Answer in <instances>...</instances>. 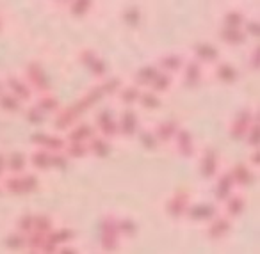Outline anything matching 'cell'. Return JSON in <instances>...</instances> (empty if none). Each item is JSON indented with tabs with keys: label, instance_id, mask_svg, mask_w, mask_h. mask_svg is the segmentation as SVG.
Here are the masks:
<instances>
[{
	"label": "cell",
	"instance_id": "58",
	"mask_svg": "<svg viewBox=\"0 0 260 254\" xmlns=\"http://www.w3.org/2000/svg\"><path fill=\"white\" fill-rule=\"evenodd\" d=\"M4 29H6V20H4V16H2V13H0V34L4 32Z\"/></svg>",
	"mask_w": 260,
	"mask_h": 254
},
{
	"label": "cell",
	"instance_id": "25",
	"mask_svg": "<svg viewBox=\"0 0 260 254\" xmlns=\"http://www.w3.org/2000/svg\"><path fill=\"white\" fill-rule=\"evenodd\" d=\"M157 73H159V68H157L155 64H143L136 69L132 84L138 86L139 89H148V87L152 86L153 79L157 77Z\"/></svg>",
	"mask_w": 260,
	"mask_h": 254
},
{
	"label": "cell",
	"instance_id": "14",
	"mask_svg": "<svg viewBox=\"0 0 260 254\" xmlns=\"http://www.w3.org/2000/svg\"><path fill=\"white\" fill-rule=\"evenodd\" d=\"M205 69L200 62H196L194 59H185V64L182 68V84L187 89H196L203 84L205 79Z\"/></svg>",
	"mask_w": 260,
	"mask_h": 254
},
{
	"label": "cell",
	"instance_id": "18",
	"mask_svg": "<svg viewBox=\"0 0 260 254\" xmlns=\"http://www.w3.org/2000/svg\"><path fill=\"white\" fill-rule=\"evenodd\" d=\"M153 64L159 68V71L173 77L175 73L182 71V68L185 64V57L182 54H178V52H166V54H160Z\"/></svg>",
	"mask_w": 260,
	"mask_h": 254
},
{
	"label": "cell",
	"instance_id": "50",
	"mask_svg": "<svg viewBox=\"0 0 260 254\" xmlns=\"http://www.w3.org/2000/svg\"><path fill=\"white\" fill-rule=\"evenodd\" d=\"M242 32L248 40H256L260 38V22L256 18H248L242 25Z\"/></svg>",
	"mask_w": 260,
	"mask_h": 254
},
{
	"label": "cell",
	"instance_id": "60",
	"mask_svg": "<svg viewBox=\"0 0 260 254\" xmlns=\"http://www.w3.org/2000/svg\"><path fill=\"white\" fill-rule=\"evenodd\" d=\"M27 254H40V252H34V250H27Z\"/></svg>",
	"mask_w": 260,
	"mask_h": 254
},
{
	"label": "cell",
	"instance_id": "46",
	"mask_svg": "<svg viewBox=\"0 0 260 254\" xmlns=\"http://www.w3.org/2000/svg\"><path fill=\"white\" fill-rule=\"evenodd\" d=\"M98 57H100V54H98V52L94 50V48H89V47L80 48V50L77 52V59H79V62L86 69H89L91 66H93L94 62L98 61Z\"/></svg>",
	"mask_w": 260,
	"mask_h": 254
},
{
	"label": "cell",
	"instance_id": "16",
	"mask_svg": "<svg viewBox=\"0 0 260 254\" xmlns=\"http://www.w3.org/2000/svg\"><path fill=\"white\" fill-rule=\"evenodd\" d=\"M210 69H212L214 79L219 84H223V86H234V84H237L239 79H241V71H239L237 66L228 61H223V59H221L217 64H214Z\"/></svg>",
	"mask_w": 260,
	"mask_h": 254
},
{
	"label": "cell",
	"instance_id": "40",
	"mask_svg": "<svg viewBox=\"0 0 260 254\" xmlns=\"http://www.w3.org/2000/svg\"><path fill=\"white\" fill-rule=\"evenodd\" d=\"M116 224H118V233H119V236H121V240L134 238L139 231L138 222H136L132 217H118V222H116Z\"/></svg>",
	"mask_w": 260,
	"mask_h": 254
},
{
	"label": "cell",
	"instance_id": "4",
	"mask_svg": "<svg viewBox=\"0 0 260 254\" xmlns=\"http://www.w3.org/2000/svg\"><path fill=\"white\" fill-rule=\"evenodd\" d=\"M255 121H258V119H256V114L251 107L239 108L234 114V118L230 119V123H228L226 132H228V135H230V139L244 140L246 133H248V130L251 128V125Z\"/></svg>",
	"mask_w": 260,
	"mask_h": 254
},
{
	"label": "cell",
	"instance_id": "24",
	"mask_svg": "<svg viewBox=\"0 0 260 254\" xmlns=\"http://www.w3.org/2000/svg\"><path fill=\"white\" fill-rule=\"evenodd\" d=\"M29 167V158L23 151H11L6 155V172L13 176H20L27 172Z\"/></svg>",
	"mask_w": 260,
	"mask_h": 254
},
{
	"label": "cell",
	"instance_id": "38",
	"mask_svg": "<svg viewBox=\"0 0 260 254\" xmlns=\"http://www.w3.org/2000/svg\"><path fill=\"white\" fill-rule=\"evenodd\" d=\"M0 187H2V192L11 194V196H25L22 178H20V176L6 174L4 178L0 179Z\"/></svg>",
	"mask_w": 260,
	"mask_h": 254
},
{
	"label": "cell",
	"instance_id": "17",
	"mask_svg": "<svg viewBox=\"0 0 260 254\" xmlns=\"http://www.w3.org/2000/svg\"><path fill=\"white\" fill-rule=\"evenodd\" d=\"M212 192H214L216 201H219V203H224L232 194L237 192V189H235V185H234V179H232L228 169H223V171L214 178Z\"/></svg>",
	"mask_w": 260,
	"mask_h": 254
},
{
	"label": "cell",
	"instance_id": "53",
	"mask_svg": "<svg viewBox=\"0 0 260 254\" xmlns=\"http://www.w3.org/2000/svg\"><path fill=\"white\" fill-rule=\"evenodd\" d=\"M244 142L248 144L251 150H258L260 146V139H258V121H255L251 125V128L248 130V133H246L244 137Z\"/></svg>",
	"mask_w": 260,
	"mask_h": 254
},
{
	"label": "cell",
	"instance_id": "6",
	"mask_svg": "<svg viewBox=\"0 0 260 254\" xmlns=\"http://www.w3.org/2000/svg\"><path fill=\"white\" fill-rule=\"evenodd\" d=\"M191 54L196 62L203 66V68H212L214 64L221 61V50L217 45L210 43V41H196L191 47Z\"/></svg>",
	"mask_w": 260,
	"mask_h": 254
},
{
	"label": "cell",
	"instance_id": "39",
	"mask_svg": "<svg viewBox=\"0 0 260 254\" xmlns=\"http://www.w3.org/2000/svg\"><path fill=\"white\" fill-rule=\"evenodd\" d=\"M138 140H139V144H141L143 150H146V151H157L160 146L155 133H153L152 126H143V128H139Z\"/></svg>",
	"mask_w": 260,
	"mask_h": 254
},
{
	"label": "cell",
	"instance_id": "12",
	"mask_svg": "<svg viewBox=\"0 0 260 254\" xmlns=\"http://www.w3.org/2000/svg\"><path fill=\"white\" fill-rule=\"evenodd\" d=\"M216 215H219V210L214 203H191L184 219L194 224H209Z\"/></svg>",
	"mask_w": 260,
	"mask_h": 254
},
{
	"label": "cell",
	"instance_id": "41",
	"mask_svg": "<svg viewBox=\"0 0 260 254\" xmlns=\"http://www.w3.org/2000/svg\"><path fill=\"white\" fill-rule=\"evenodd\" d=\"M171 86H173V77L171 75H168V73H162V71H159L157 73V77L153 79V82H152V86L148 87L152 93H155V94H166L168 91L171 89Z\"/></svg>",
	"mask_w": 260,
	"mask_h": 254
},
{
	"label": "cell",
	"instance_id": "1",
	"mask_svg": "<svg viewBox=\"0 0 260 254\" xmlns=\"http://www.w3.org/2000/svg\"><path fill=\"white\" fill-rule=\"evenodd\" d=\"M118 217L114 213H105L98 222V245L104 254H114L121 249V236L118 233Z\"/></svg>",
	"mask_w": 260,
	"mask_h": 254
},
{
	"label": "cell",
	"instance_id": "28",
	"mask_svg": "<svg viewBox=\"0 0 260 254\" xmlns=\"http://www.w3.org/2000/svg\"><path fill=\"white\" fill-rule=\"evenodd\" d=\"M77 231L70 226H61V228H54L50 233L47 235V238L50 240L54 245L57 247H64V245H72V242L75 240Z\"/></svg>",
	"mask_w": 260,
	"mask_h": 254
},
{
	"label": "cell",
	"instance_id": "45",
	"mask_svg": "<svg viewBox=\"0 0 260 254\" xmlns=\"http://www.w3.org/2000/svg\"><path fill=\"white\" fill-rule=\"evenodd\" d=\"M32 229H34V213H32V211L22 213L18 219H16V224H15V231L16 233L27 236L29 233H32Z\"/></svg>",
	"mask_w": 260,
	"mask_h": 254
},
{
	"label": "cell",
	"instance_id": "37",
	"mask_svg": "<svg viewBox=\"0 0 260 254\" xmlns=\"http://www.w3.org/2000/svg\"><path fill=\"white\" fill-rule=\"evenodd\" d=\"M23 107L25 105L18 98L9 94L8 91L0 93V111L2 112H6V114H18V112H23Z\"/></svg>",
	"mask_w": 260,
	"mask_h": 254
},
{
	"label": "cell",
	"instance_id": "20",
	"mask_svg": "<svg viewBox=\"0 0 260 254\" xmlns=\"http://www.w3.org/2000/svg\"><path fill=\"white\" fill-rule=\"evenodd\" d=\"M72 18L84 20L91 16L96 9V4L93 0H68V2H57Z\"/></svg>",
	"mask_w": 260,
	"mask_h": 254
},
{
	"label": "cell",
	"instance_id": "47",
	"mask_svg": "<svg viewBox=\"0 0 260 254\" xmlns=\"http://www.w3.org/2000/svg\"><path fill=\"white\" fill-rule=\"evenodd\" d=\"M45 242H47V235L38 233V231L29 233V235L25 236V247H27L25 250H34V252H38Z\"/></svg>",
	"mask_w": 260,
	"mask_h": 254
},
{
	"label": "cell",
	"instance_id": "35",
	"mask_svg": "<svg viewBox=\"0 0 260 254\" xmlns=\"http://www.w3.org/2000/svg\"><path fill=\"white\" fill-rule=\"evenodd\" d=\"M138 105L143 108V111L155 112L162 107V98H160L159 94L152 93L150 89H143L141 96H139V100H138Z\"/></svg>",
	"mask_w": 260,
	"mask_h": 254
},
{
	"label": "cell",
	"instance_id": "42",
	"mask_svg": "<svg viewBox=\"0 0 260 254\" xmlns=\"http://www.w3.org/2000/svg\"><path fill=\"white\" fill-rule=\"evenodd\" d=\"M2 245L6 247L8 250H11V252H18V250H25V236L20 235V233L16 231H11L8 233V235L4 236V240H2Z\"/></svg>",
	"mask_w": 260,
	"mask_h": 254
},
{
	"label": "cell",
	"instance_id": "27",
	"mask_svg": "<svg viewBox=\"0 0 260 254\" xmlns=\"http://www.w3.org/2000/svg\"><path fill=\"white\" fill-rule=\"evenodd\" d=\"M104 93H102V89L98 87V84H94V86H91L89 89L86 91V93L82 94V96L77 100V105L80 107V111L86 114L87 111H91V108H94L98 103H100L102 100H104Z\"/></svg>",
	"mask_w": 260,
	"mask_h": 254
},
{
	"label": "cell",
	"instance_id": "10",
	"mask_svg": "<svg viewBox=\"0 0 260 254\" xmlns=\"http://www.w3.org/2000/svg\"><path fill=\"white\" fill-rule=\"evenodd\" d=\"M116 121H118V132L119 137H134L138 135L139 128H141V123H139V114L134 108H121L119 114L116 116Z\"/></svg>",
	"mask_w": 260,
	"mask_h": 254
},
{
	"label": "cell",
	"instance_id": "54",
	"mask_svg": "<svg viewBox=\"0 0 260 254\" xmlns=\"http://www.w3.org/2000/svg\"><path fill=\"white\" fill-rule=\"evenodd\" d=\"M68 164H70V160L66 158V155L62 153V151H59V153H52V164H50L52 169L62 171V169L68 167Z\"/></svg>",
	"mask_w": 260,
	"mask_h": 254
},
{
	"label": "cell",
	"instance_id": "44",
	"mask_svg": "<svg viewBox=\"0 0 260 254\" xmlns=\"http://www.w3.org/2000/svg\"><path fill=\"white\" fill-rule=\"evenodd\" d=\"M62 153L66 155L68 160H82V158L89 157V151H87V144H72L66 142Z\"/></svg>",
	"mask_w": 260,
	"mask_h": 254
},
{
	"label": "cell",
	"instance_id": "32",
	"mask_svg": "<svg viewBox=\"0 0 260 254\" xmlns=\"http://www.w3.org/2000/svg\"><path fill=\"white\" fill-rule=\"evenodd\" d=\"M29 165L36 171H50L52 164V153L47 150H40V148H34V151L29 155Z\"/></svg>",
	"mask_w": 260,
	"mask_h": 254
},
{
	"label": "cell",
	"instance_id": "13",
	"mask_svg": "<svg viewBox=\"0 0 260 254\" xmlns=\"http://www.w3.org/2000/svg\"><path fill=\"white\" fill-rule=\"evenodd\" d=\"M171 146H173V150L177 151L182 158H192V157H196V153H198L194 135H192L187 128L178 130L177 135H175L173 140H171Z\"/></svg>",
	"mask_w": 260,
	"mask_h": 254
},
{
	"label": "cell",
	"instance_id": "61",
	"mask_svg": "<svg viewBox=\"0 0 260 254\" xmlns=\"http://www.w3.org/2000/svg\"><path fill=\"white\" fill-rule=\"evenodd\" d=\"M2 194H4V192H2V187H0V196H2Z\"/></svg>",
	"mask_w": 260,
	"mask_h": 254
},
{
	"label": "cell",
	"instance_id": "8",
	"mask_svg": "<svg viewBox=\"0 0 260 254\" xmlns=\"http://www.w3.org/2000/svg\"><path fill=\"white\" fill-rule=\"evenodd\" d=\"M93 125H94V128H96V133L100 137H104V139L112 140V139H116V137H119L116 114L111 108H102V111H98L96 116H94Z\"/></svg>",
	"mask_w": 260,
	"mask_h": 254
},
{
	"label": "cell",
	"instance_id": "31",
	"mask_svg": "<svg viewBox=\"0 0 260 254\" xmlns=\"http://www.w3.org/2000/svg\"><path fill=\"white\" fill-rule=\"evenodd\" d=\"M217 38H219L221 43L228 45V47H242L248 41L242 29H226V27H221L217 30Z\"/></svg>",
	"mask_w": 260,
	"mask_h": 254
},
{
	"label": "cell",
	"instance_id": "2",
	"mask_svg": "<svg viewBox=\"0 0 260 254\" xmlns=\"http://www.w3.org/2000/svg\"><path fill=\"white\" fill-rule=\"evenodd\" d=\"M23 80L30 86L34 94H47L52 93L50 77L47 75L43 64L40 61H29L23 68Z\"/></svg>",
	"mask_w": 260,
	"mask_h": 254
},
{
	"label": "cell",
	"instance_id": "7",
	"mask_svg": "<svg viewBox=\"0 0 260 254\" xmlns=\"http://www.w3.org/2000/svg\"><path fill=\"white\" fill-rule=\"evenodd\" d=\"M82 116H84V112L80 111L77 101H73V103H70V105H64V107H61L54 114V130L57 133L68 132L70 128H73V126L80 121Z\"/></svg>",
	"mask_w": 260,
	"mask_h": 254
},
{
	"label": "cell",
	"instance_id": "33",
	"mask_svg": "<svg viewBox=\"0 0 260 254\" xmlns=\"http://www.w3.org/2000/svg\"><path fill=\"white\" fill-rule=\"evenodd\" d=\"M111 150H112L111 140L104 139V137H100V135H94L93 139L87 142V151H89V155H93V157H96V158H107L109 155H111Z\"/></svg>",
	"mask_w": 260,
	"mask_h": 254
},
{
	"label": "cell",
	"instance_id": "49",
	"mask_svg": "<svg viewBox=\"0 0 260 254\" xmlns=\"http://www.w3.org/2000/svg\"><path fill=\"white\" fill-rule=\"evenodd\" d=\"M87 71L93 75V79H96V80H104L105 77H109V64H107V61H105L104 57H98V61L94 62L93 66H91Z\"/></svg>",
	"mask_w": 260,
	"mask_h": 254
},
{
	"label": "cell",
	"instance_id": "59",
	"mask_svg": "<svg viewBox=\"0 0 260 254\" xmlns=\"http://www.w3.org/2000/svg\"><path fill=\"white\" fill-rule=\"evenodd\" d=\"M4 80H2V79H0V93H4Z\"/></svg>",
	"mask_w": 260,
	"mask_h": 254
},
{
	"label": "cell",
	"instance_id": "52",
	"mask_svg": "<svg viewBox=\"0 0 260 254\" xmlns=\"http://www.w3.org/2000/svg\"><path fill=\"white\" fill-rule=\"evenodd\" d=\"M23 116H25V119L30 123V125H41V123L45 121V118H47V116H45L41 111H38L34 105L23 108Z\"/></svg>",
	"mask_w": 260,
	"mask_h": 254
},
{
	"label": "cell",
	"instance_id": "23",
	"mask_svg": "<svg viewBox=\"0 0 260 254\" xmlns=\"http://www.w3.org/2000/svg\"><path fill=\"white\" fill-rule=\"evenodd\" d=\"M244 210H246V197L241 192H235L223 203V213L221 215H224V217L234 222L235 219L244 213Z\"/></svg>",
	"mask_w": 260,
	"mask_h": 254
},
{
	"label": "cell",
	"instance_id": "26",
	"mask_svg": "<svg viewBox=\"0 0 260 254\" xmlns=\"http://www.w3.org/2000/svg\"><path fill=\"white\" fill-rule=\"evenodd\" d=\"M141 91L143 89H139L134 84H125L116 94V100L119 105H123V108H134V105H138V100L141 96Z\"/></svg>",
	"mask_w": 260,
	"mask_h": 254
},
{
	"label": "cell",
	"instance_id": "9",
	"mask_svg": "<svg viewBox=\"0 0 260 254\" xmlns=\"http://www.w3.org/2000/svg\"><path fill=\"white\" fill-rule=\"evenodd\" d=\"M4 80V89L8 91L9 94H13L15 98H18L23 105L30 103L34 100V91L30 89L29 84L23 80V77L18 75H8Z\"/></svg>",
	"mask_w": 260,
	"mask_h": 254
},
{
	"label": "cell",
	"instance_id": "48",
	"mask_svg": "<svg viewBox=\"0 0 260 254\" xmlns=\"http://www.w3.org/2000/svg\"><path fill=\"white\" fill-rule=\"evenodd\" d=\"M22 178V185H23V192L25 194H30V192H36L38 187H40V178H38L36 172H23L20 174Z\"/></svg>",
	"mask_w": 260,
	"mask_h": 254
},
{
	"label": "cell",
	"instance_id": "21",
	"mask_svg": "<svg viewBox=\"0 0 260 254\" xmlns=\"http://www.w3.org/2000/svg\"><path fill=\"white\" fill-rule=\"evenodd\" d=\"M232 228H234V222L230 219H226L224 215H216L212 221L207 224L205 228V233L210 240L217 242V240H224L228 235L232 233Z\"/></svg>",
	"mask_w": 260,
	"mask_h": 254
},
{
	"label": "cell",
	"instance_id": "3",
	"mask_svg": "<svg viewBox=\"0 0 260 254\" xmlns=\"http://www.w3.org/2000/svg\"><path fill=\"white\" fill-rule=\"evenodd\" d=\"M223 171V158L219 150L212 146H205L198 155V172L202 178L214 179Z\"/></svg>",
	"mask_w": 260,
	"mask_h": 254
},
{
	"label": "cell",
	"instance_id": "36",
	"mask_svg": "<svg viewBox=\"0 0 260 254\" xmlns=\"http://www.w3.org/2000/svg\"><path fill=\"white\" fill-rule=\"evenodd\" d=\"M125 86L121 77H105L104 80L98 82V87L102 89L105 98H116V94L119 93V89Z\"/></svg>",
	"mask_w": 260,
	"mask_h": 254
},
{
	"label": "cell",
	"instance_id": "19",
	"mask_svg": "<svg viewBox=\"0 0 260 254\" xmlns=\"http://www.w3.org/2000/svg\"><path fill=\"white\" fill-rule=\"evenodd\" d=\"M94 135H98V133H96V128H94L93 123L79 121L73 128H70L68 132H66L64 140L66 142H72V144H87Z\"/></svg>",
	"mask_w": 260,
	"mask_h": 254
},
{
	"label": "cell",
	"instance_id": "22",
	"mask_svg": "<svg viewBox=\"0 0 260 254\" xmlns=\"http://www.w3.org/2000/svg\"><path fill=\"white\" fill-rule=\"evenodd\" d=\"M180 121L178 119H162V121L155 123V125L152 126L153 133H155L157 140H159V144L162 146V144H171V140H173V137L177 135V132L180 130Z\"/></svg>",
	"mask_w": 260,
	"mask_h": 254
},
{
	"label": "cell",
	"instance_id": "56",
	"mask_svg": "<svg viewBox=\"0 0 260 254\" xmlns=\"http://www.w3.org/2000/svg\"><path fill=\"white\" fill-rule=\"evenodd\" d=\"M57 254H80V250L75 245H64V247H59Z\"/></svg>",
	"mask_w": 260,
	"mask_h": 254
},
{
	"label": "cell",
	"instance_id": "43",
	"mask_svg": "<svg viewBox=\"0 0 260 254\" xmlns=\"http://www.w3.org/2000/svg\"><path fill=\"white\" fill-rule=\"evenodd\" d=\"M55 228V221L50 213H34V229L32 231L48 235Z\"/></svg>",
	"mask_w": 260,
	"mask_h": 254
},
{
	"label": "cell",
	"instance_id": "29",
	"mask_svg": "<svg viewBox=\"0 0 260 254\" xmlns=\"http://www.w3.org/2000/svg\"><path fill=\"white\" fill-rule=\"evenodd\" d=\"M249 16L246 15L242 9L239 8H230L223 13V18H221V27H226V29H242V25L246 23Z\"/></svg>",
	"mask_w": 260,
	"mask_h": 254
},
{
	"label": "cell",
	"instance_id": "57",
	"mask_svg": "<svg viewBox=\"0 0 260 254\" xmlns=\"http://www.w3.org/2000/svg\"><path fill=\"white\" fill-rule=\"evenodd\" d=\"M6 174H8V172H6V153L0 151V179L4 178Z\"/></svg>",
	"mask_w": 260,
	"mask_h": 254
},
{
	"label": "cell",
	"instance_id": "15",
	"mask_svg": "<svg viewBox=\"0 0 260 254\" xmlns=\"http://www.w3.org/2000/svg\"><path fill=\"white\" fill-rule=\"evenodd\" d=\"M255 171L256 169L249 167V165L246 164V160L235 162V164L228 169L232 179H234L235 189H248V187H251L253 182H255V178H256Z\"/></svg>",
	"mask_w": 260,
	"mask_h": 254
},
{
	"label": "cell",
	"instance_id": "5",
	"mask_svg": "<svg viewBox=\"0 0 260 254\" xmlns=\"http://www.w3.org/2000/svg\"><path fill=\"white\" fill-rule=\"evenodd\" d=\"M192 203V192L187 189H178L168 197L166 204H164V210H166V215L175 221H180V219L185 217L187 213V208L191 206Z\"/></svg>",
	"mask_w": 260,
	"mask_h": 254
},
{
	"label": "cell",
	"instance_id": "51",
	"mask_svg": "<svg viewBox=\"0 0 260 254\" xmlns=\"http://www.w3.org/2000/svg\"><path fill=\"white\" fill-rule=\"evenodd\" d=\"M246 64L251 71H258L260 66V47L255 45V47L249 48V52L246 54Z\"/></svg>",
	"mask_w": 260,
	"mask_h": 254
},
{
	"label": "cell",
	"instance_id": "30",
	"mask_svg": "<svg viewBox=\"0 0 260 254\" xmlns=\"http://www.w3.org/2000/svg\"><path fill=\"white\" fill-rule=\"evenodd\" d=\"M34 107L47 116V114H55L62 105L54 93H47V94H38V98L34 100Z\"/></svg>",
	"mask_w": 260,
	"mask_h": 254
},
{
	"label": "cell",
	"instance_id": "11",
	"mask_svg": "<svg viewBox=\"0 0 260 254\" xmlns=\"http://www.w3.org/2000/svg\"><path fill=\"white\" fill-rule=\"evenodd\" d=\"M30 146L40 148V150H47L50 153H59L64 150L66 140L64 137L57 135V133H47V132H38L29 137Z\"/></svg>",
	"mask_w": 260,
	"mask_h": 254
},
{
	"label": "cell",
	"instance_id": "55",
	"mask_svg": "<svg viewBox=\"0 0 260 254\" xmlns=\"http://www.w3.org/2000/svg\"><path fill=\"white\" fill-rule=\"evenodd\" d=\"M258 157H260V150H251V157L246 160V164L249 165V167H253V169H256L258 167Z\"/></svg>",
	"mask_w": 260,
	"mask_h": 254
},
{
	"label": "cell",
	"instance_id": "34",
	"mask_svg": "<svg viewBox=\"0 0 260 254\" xmlns=\"http://www.w3.org/2000/svg\"><path fill=\"white\" fill-rule=\"evenodd\" d=\"M121 22L125 23L126 27H130V29H138L143 22V13H141V9H139V6H136V4L125 6L121 11Z\"/></svg>",
	"mask_w": 260,
	"mask_h": 254
}]
</instances>
